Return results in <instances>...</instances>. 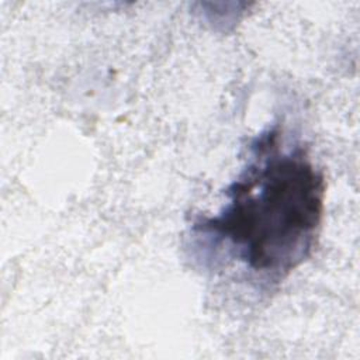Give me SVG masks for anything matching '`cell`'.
Returning <instances> with one entry per match:
<instances>
[{
  "mask_svg": "<svg viewBox=\"0 0 360 360\" xmlns=\"http://www.w3.org/2000/svg\"><path fill=\"white\" fill-rule=\"evenodd\" d=\"M250 155L225 190V205L212 217H200L191 232L260 278L280 283L315 248L325 179L304 148H280L277 128L257 135Z\"/></svg>",
  "mask_w": 360,
  "mask_h": 360,
  "instance_id": "cell-1",
  "label": "cell"
}]
</instances>
